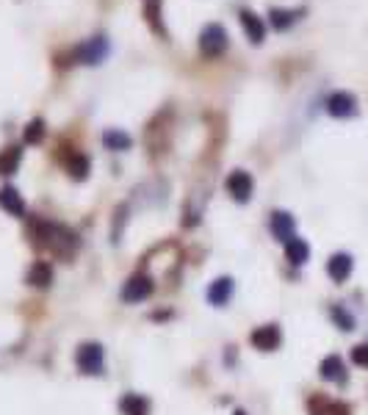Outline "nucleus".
<instances>
[{"mask_svg": "<svg viewBox=\"0 0 368 415\" xmlns=\"http://www.w3.org/2000/svg\"><path fill=\"white\" fill-rule=\"evenodd\" d=\"M111 50V42L105 39L103 33L100 36H92L86 42H80L78 48L70 50V64H89V67H97L103 64L105 55Z\"/></svg>", "mask_w": 368, "mask_h": 415, "instance_id": "nucleus-1", "label": "nucleus"}, {"mask_svg": "<svg viewBox=\"0 0 368 415\" xmlns=\"http://www.w3.org/2000/svg\"><path fill=\"white\" fill-rule=\"evenodd\" d=\"M230 39H227V28L219 26V23H208L200 33V53L205 58H219L222 53L227 50Z\"/></svg>", "mask_w": 368, "mask_h": 415, "instance_id": "nucleus-2", "label": "nucleus"}, {"mask_svg": "<svg viewBox=\"0 0 368 415\" xmlns=\"http://www.w3.org/2000/svg\"><path fill=\"white\" fill-rule=\"evenodd\" d=\"M75 360H78L80 371H83V374H89V377L103 374V365H105L103 346H100V343H80Z\"/></svg>", "mask_w": 368, "mask_h": 415, "instance_id": "nucleus-3", "label": "nucleus"}, {"mask_svg": "<svg viewBox=\"0 0 368 415\" xmlns=\"http://www.w3.org/2000/svg\"><path fill=\"white\" fill-rule=\"evenodd\" d=\"M327 114L335 119H349L357 114V97L352 92H332L327 97Z\"/></svg>", "mask_w": 368, "mask_h": 415, "instance_id": "nucleus-4", "label": "nucleus"}, {"mask_svg": "<svg viewBox=\"0 0 368 415\" xmlns=\"http://www.w3.org/2000/svg\"><path fill=\"white\" fill-rule=\"evenodd\" d=\"M224 185H227V194H230L236 203H249V197H252V191H255V180H252V175L244 172V169L230 172V178H227Z\"/></svg>", "mask_w": 368, "mask_h": 415, "instance_id": "nucleus-5", "label": "nucleus"}, {"mask_svg": "<svg viewBox=\"0 0 368 415\" xmlns=\"http://www.w3.org/2000/svg\"><path fill=\"white\" fill-rule=\"evenodd\" d=\"M153 277H147V274H133L131 280L122 286V299L125 302H144L150 293H153Z\"/></svg>", "mask_w": 368, "mask_h": 415, "instance_id": "nucleus-6", "label": "nucleus"}, {"mask_svg": "<svg viewBox=\"0 0 368 415\" xmlns=\"http://www.w3.org/2000/svg\"><path fill=\"white\" fill-rule=\"evenodd\" d=\"M238 23H241L244 33H247V39H249L252 45H263V39H266L263 17H258L252 9H241V11H238Z\"/></svg>", "mask_w": 368, "mask_h": 415, "instance_id": "nucleus-7", "label": "nucleus"}, {"mask_svg": "<svg viewBox=\"0 0 368 415\" xmlns=\"http://www.w3.org/2000/svg\"><path fill=\"white\" fill-rule=\"evenodd\" d=\"M252 346L255 349H261V352H274V349H280V343H283V333H280V327L277 324H266V327H258L252 335Z\"/></svg>", "mask_w": 368, "mask_h": 415, "instance_id": "nucleus-8", "label": "nucleus"}, {"mask_svg": "<svg viewBox=\"0 0 368 415\" xmlns=\"http://www.w3.org/2000/svg\"><path fill=\"white\" fill-rule=\"evenodd\" d=\"M352 269H355V260H352V255H346V252H338V255H332V258L327 260V274L335 283H346L349 274H352Z\"/></svg>", "mask_w": 368, "mask_h": 415, "instance_id": "nucleus-9", "label": "nucleus"}, {"mask_svg": "<svg viewBox=\"0 0 368 415\" xmlns=\"http://www.w3.org/2000/svg\"><path fill=\"white\" fill-rule=\"evenodd\" d=\"M293 230H296V222H293V216L286 213V210H274L271 213V235L277 238V241H288L293 238Z\"/></svg>", "mask_w": 368, "mask_h": 415, "instance_id": "nucleus-10", "label": "nucleus"}, {"mask_svg": "<svg viewBox=\"0 0 368 415\" xmlns=\"http://www.w3.org/2000/svg\"><path fill=\"white\" fill-rule=\"evenodd\" d=\"M0 208H3L9 216H26V200H23L20 191L11 188V185H3V188H0Z\"/></svg>", "mask_w": 368, "mask_h": 415, "instance_id": "nucleus-11", "label": "nucleus"}, {"mask_svg": "<svg viewBox=\"0 0 368 415\" xmlns=\"http://www.w3.org/2000/svg\"><path fill=\"white\" fill-rule=\"evenodd\" d=\"M302 14H305V9H271L269 20L274 31H288L291 26H296L302 20Z\"/></svg>", "mask_w": 368, "mask_h": 415, "instance_id": "nucleus-12", "label": "nucleus"}, {"mask_svg": "<svg viewBox=\"0 0 368 415\" xmlns=\"http://www.w3.org/2000/svg\"><path fill=\"white\" fill-rule=\"evenodd\" d=\"M318 371H321V379H327V382H338V385L346 382V365H343V360L338 355L324 357Z\"/></svg>", "mask_w": 368, "mask_h": 415, "instance_id": "nucleus-13", "label": "nucleus"}, {"mask_svg": "<svg viewBox=\"0 0 368 415\" xmlns=\"http://www.w3.org/2000/svg\"><path fill=\"white\" fill-rule=\"evenodd\" d=\"M233 280L230 277H219V280H213L208 288V302L210 305H216V308H222V305H227L230 302V296H233Z\"/></svg>", "mask_w": 368, "mask_h": 415, "instance_id": "nucleus-14", "label": "nucleus"}, {"mask_svg": "<svg viewBox=\"0 0 368 415\" xmlns=\"http://www.w3.org/2000/svg\"><path fill=\"white\" fill-rule=\"evenodd\" d=\"M310 415H349V407L343 401L327 399V396H313L310 399Z\"/></svg>", "mask_w": 368, "mask_h": 415, "instance_id": "nucleus-15", "label": "nucleus"}, {"mask_svg": "<svg viewBox=\"0 0 368 415\" xmlns=\"http://www.w3.org/2000/svg\"><path fill=\"white\" fill-rule=\"evenodd\" d=\"M119 410L122 415H150V399H144L139 393H125L119 399Z\"/></svg>", "mask_w": 368, "mask_h": 415, "instance_id": "nucleus-16", "label": "nucleus"}, {"mask_svg": "<svg viewBox=\"0 0 368 415\" xmlns=\"http://www.w3.org/2000/svg\"><path fill=\"white\" fill-rule=\"evenodd\" d=\"M28 283L33 288H48L53 283V269L50 263H45V260H36L31 269H28Z\"/></svg>", "mask_w": 368, "mask_h": 415, "instance_id": "nucleus-17", "label": "nucleus"}, {"mask_svg": "<svg viewBox=\"0 0 368 415\" xmlns=\"http://www.w3.org/2000/svg\"><path fill=\"white\" fill-rule=\"evenodd\" d=\"M286 258L293 263V266H302V263H308L310 258V247H308V241H302V238H288L286 241Z\"/></svg>", "mask_w": 368, "mask_h": 415, "instance_id": "nucleus-18", "label": "nucleus"}, {"mask_svg": "<svg viewBox=\"0 0 368 415\" xmlns=\"http://www.w3.org/2000/svg\"><path fill=\"white\" fill-rule=\"evenodd\" d=\"M20 161H23V147H20V144L6 147V150L0 153V175H14L17 166H20Z\"/></svg>", "mask_w": 368, "mask_h": 415, "instance_id": "nucleus-19", "label": "nucleus"}, {"mask_svg": "<svg viewBox=\"0 0 368 415\" xmlns=\"http://www.w3.org/2000/svg\"><path fill=\"white\" fill-rule=\"evenodd\" d=\"M103 144L108 147V150H114V153H125V150H131V136L125 133V130H117V128H111V130H105L103 133Z\"/></svg>", "mask_w": 368, "mask_h": 415, "instance_id": "nucleus-20", "label": "nucleus"}, {"mask_svg": "<svg viewBox=\"0 0 368 415\" xmlns=\"http://www.w3.org/2000/svg\"><path fill=\"white\" fill-rule=\"evenodd\" d=\"M89 158L83 156V153H70L67 156V172L75 178V180H86L89 178Z\"/></svg>", "mask_w": 368, "mask_h": 415, "instance_id": "nucleus-21", "label": "nucleus"}, {"mask_svg": "<svg viewBox=\"0 0 368 415\" xmlns=\"http://www.w3.org/2000/svg\"><path fill=\"white\" fill-rule=\"evenodd\" d=\"M144 14H147L150 28L156 31L161 39H166V26H163V20H161V0H150L147 9H144Z\"/></svg>", "mask_w": 368, "mask_h": 415, "instance_id": "nucleus-22", "label": "nucleus"}, {"mask_svg": "<svg viewBox=\"0 0 368 415\" xmlns=\"http://www.w3.org/2000/svg\"><path fill=\"white\" fill-rule=\"evenodd\" d=\"M23 139H26V144H39L45 139V122L42 119H31L26 133H23Z\"/></svg>", "mask_w": 368, "mask_h": 415, "instance_id": "nucleus-23", "label": "nucleus"}, {"mask_svg": "<svg viewBox=\"0 0 368 415\" xmlns=\"http://www.w3.org/2000/svg\"><path fill=\"white\" fill-rule=\"evenodd\" d=\"M330 316H332V321H335V324H338L341 330H346V333H349V330H355V318H352L349 313L343 311L341 305H335V308L330 311Z\"/></svg>", "mask_w": 368, "mask_h": 415, "instance_id": "nucleus-24", "label": "nucleus"}, {"mask_svg": "<svg viewBox=\"0 0 368 415\" xmlns=\"http://www.w3.org/2000/svg\"><path fill=\"white\" fill-rule=\"evenodd\" d=\"M352 363L368 368V343H360V346L352 349Z\"/></svg>", "mask_w": 368, "mask_h": 415, "instance_id": "nucleus-25", "label": "nucleus"}, {"mask_svg": "<svg viewBox=\"0 0 368 415\" xmlns=\"http://www.w3.org/2000/svg\"><path fill=\"white\" fill-rule=\"evenodd\" d=\"M236 415H247V413H241V410H238V413Z\"/></svg>", "mask_w": 368, "mask_h": 415, "instance_id": "nucleus-26", "label": "nucleus"}]
</instances>
